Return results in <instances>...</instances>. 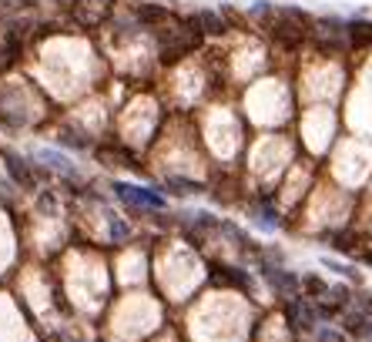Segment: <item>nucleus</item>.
Here are the masks:
<instances>
[{
  "mask_svg": "<svg viewBox=\"0 0 372 342\" xmlns=\"http://www.w3.org/2000/svg\"><path fill=\"white\" fill-rule=\"evenodd\" d=\"M322 265L329 268V272H339L342 279H349V282H355V286L362 282V275H359V272H355L352 265H346V262H335V259H322Z\"/></svg>",
  "mask_w": 372,
  "mask_h": 342,
  "instance_id": "16",
  "label": "nucleus"
},
{
  "mask_svg": "<svg viewBox=\"0 0 372 342\" xmlns=\"http://www.w3.org/2000/svg\"><path fill=\"white\" fill-rule=\"evenodd\" d=\"M316 342H349V336L342 329H332V325H319L316 332Z\"/></svg>",
  "mask_w": 372,
  "mask_h": 342,
  "instance_id": "17",
  "label": "nucleus"
},
{
  "mask_svg": "<svg viewBox=\"0 0 372 342\" xmlns=\"http://www.w3.org/2000/svg\"><path fill=\"white\" fill-rule=\"evenodd\" d=\"M352 306H355V312H362V316L372 319V292H359V295L352 299Z\"/></svg>",
  "mask_w": 372,
  "mask_h": 342,
  "instance_id": "18",
  "label": "nucleus"
},
{
  "mask_svg": "<svg viewBox=\"0 0 372 342\" xmlns=\"http://www.w3.org/2000/svg\"><path fill=\"white\" fill-rule=\"evenodd\" d=\"M111 14H114V0H74V3H71L74 24L87 27V30L104 27L107 21H111Z\"/></svg>",
  "mask_w": 372,
  "mask_h": 342,
  "instance_id": "5",
  "label": "nucleus"
},
{
  "mask_svg": "<svg viewBox=\"0 0 372 342\" xmlns=\"http://www.w3.org/2000/svg\"><path fill=\"white\" fill-rule=\"evenodd\" d=\"M165 188H172L174 195H198V191H205V184H201V182H192V178H178V175H172V178L165 182Z\"/></svg>",
  "mask_w": 372,
  "mask_h": 342,
  "instance_id": "15",
  "label": "nucleus"
},
{
  "mask_svg": "<svg viewBox=\"0 0 372 342\" xmlns=\"http://www.w3.org/2000/svg\"><path fill=\"white\" fill-rule=\"evenodd\" d=\"M269 27H272V37L278 41V44H285V47H298V44H302V41L316 30V21H312L305 10L282 7Z\"/></svg>",
  "mask_w": 372,
  "mask_h": 342,
  "instance_id": "1",
  "label": "nucleus"
},
{
  "mask_svg": "<svg viewBox=\"0 0 372 342\" xmlns=\"http://www.w3.org/2000/svg\"><path fill=\"white\" fill-rule=\"evenodd\" d=\"M285 322H289L292 336H316L322 325V316H319L312 299L296 295V299H285Z\"/></svg>",
  "mask_w": 372,
  "mask_h": 342,
  "instance_id": "3",
  "label": "nucleus"
},
{
  "mask_svg": "<svg viewBox=\"0 0 372 342\" xmlns=\"http://www.w3.org/2000/svg\"><path fill=\"white\" fill-rule=\"evenodd\" d=\"M3 164H7V175H10L14 182L21 184V188H27V191H30V188L37 184V178H34V171L27 168V161L21 158V155H14V151H7V155H3Z\"/></svg>",
  "mask_w": 372,
  "mask_h": 342,
  "instance_id": "8",
  "label": "nucleus"
},
{
  "mask_svg": "<svg viewBox=\"0 0 372 342\" xmlns=\"http://www.w3.org/2000/svg\"><path fill=\"white\" fill-rule=\"evenodd\" d=\"M366 322H369V316H362V312H342V332H346L349 339H352V336H355V339H362Z\"/></svg>",
  "mask_w": 372,
  "mask_h": 342,
  "instance_id": "13",
  "label": "nucleus"
},
{
  "mask_svg": "<svg viewBox=\"0 0 372 342\" xmlns=\"http://www.w3.org/2000/svg\"><path fill=\"white\" fill-rule=\"evenodd\" d=\"M362 262H366V265H372V255H362Z\"/></svg>",
  "mask_w": 372,
  "mask_h": 342,
  "instance_id": "21",
  "label": "nucleus"
},
{
  "mask_svg": "<svg viewBox=\"0 0 372 342\" xmlns=\"http://www.w3.org/2000/svg\"><path fill=\"white\" fill-rule=\"evenodd\" d=\"M57 141H61V145H68V148H74V151H87V148H91V138H84L77 128H61Z\"/></svg>",
  "mask_w": 372,
  "mask_h": 342,
  "instance_id": "14",
  "label": "nucleus"
},
{
  "mask_svg": "<svg viewBox=\"0 0 372 342\" xmlns=\"http://www.w3.org/2000/svg\"><path fill=\"white\" fill-rule=\"evenodd\" d=\"M188 24H195L205 37H222L225 30H228L225 17L222 14H215V10H198L195 17H188Z\"/></svg>",
  "mask_w": 372,
  "mask_h": 342,
  "instance_id": "9",
  "label": "nucleus"
},
{
  "mask_svg": "<svg viewBox=\"0 0 372 342\" xmlns=\"http://www.w3.org/2000/svg\"><path fill=\"white\" fill-rule=\"evenodd\" d=\"M107 232H111V238H114V242H124V238L131 235V228L124 225L121 218H111V222H107Z\"/></svg>",
  "mask_w": 372,
  "mask_h": 342,
  "instance_id": "19",
  "label": "nucleus"
},
{
  "mask_svg": "<svg viewBox=\"0 0 372 342\" xmlns=\"http://www.w3.org/2000/svg\"><path fill=\"white\" fill-rule=\"evenodd\" d=\"M346 37L352 47H372V21H352Z\"/></svg>",
  "mask_w": 372,
  "mask_h": 342,
  "instance_id": "11",
  "label": "nucleus"
},
{
  "mask_svg": "<svg viewBox=\"0 0 372 342\" xmlns=\"http://www.w3.org/2000/svg\"><path fill=\"white\" fill-rule=\"evenodd\" d=\"M362 339H369V342H372V319L366 322V332H362Z\"/></svg>",
  "mask_w": 372,
  "mask_h": 342,
  "instance_id": "20",
  "label": "nucleus"
},
{
  "mask_svg": "<svg viewBox=\"0 0 372 342\" xmlns=\"http://www.w3.org/2000/svg\"><path fill=\"white\" fill-rule=\"evenodd\" d=\"M258 268H262V279L269 282V289H272L275 295H282V299H296V295H302V279H298L296 272H289L285 265L269 262V259H258Z\"/></svg>",
  "mask_w": 372,
  "mask_h": 342,
  "instance_id": "4",
  "label": "nucleus"
},
{
  "mask_svg": "<svg viewBox=\"0 0 372 342\" xmlns=\"http://www.w3.org/2000/svg\"><path fill=\"white\" fill-rule=\"evenodd\" d=\"M37 158L48 161L50 168H54V171H61V175H68V178H77V168H74V164H71L68 158H64V155H57V151H48V148H44V151H41Z\"/></svg>",
  "mask_w": 372,
  "mask_h": 342,
  "instance_id": "12",
  "label": "nucleus"
},
{
  "mask_svg": "<svg viewBox=\"0 0 372 342\" xmlns=\"http://www.w3.org/2000/svg\"><path fill=\"white\" fill-rule=\"evenodd\" d=\"M208 279L218 289H238V292H245V295L255 292V282H251V275H248L245 268H235V265H228V262L208 265Z\"/></svg>",
  "mask_w": 372,
  "mask_h": 342,
  "instance_id": "6",
  "label": "nucleus"
},
{
  "mask_svg": "<svg viewBox=\"0 0 372 342\" xmlns=\"http://www.w3.org/2000/svg\"><path fill=\"white\" fill-rule=\"evenodd\" d=\"M201 37H205V34H201L195 24L172 27V30L161 37V44H158V61H161V64H178L181 57H188V54L198 47Z\"/></svg>",
  "mask_w": 372,
  "mask_h": 342,
  "instance_id": "2",
  "label": "nucleus"
},
{
  "mask_svg": "<svg viewBox=\"0 0 372 342\" xmlns=\"http://www.w3.org/2000/svg\"><path fill=\"white\" fill-rule=\"evenodd\" d=\"M114 195L121 198L124 205H131V209H145V211L165 209V198H161V195H158L154 188H141V184L114 182Z\"/></svg>",
  "mask_w": 372,
  "mask_h": 342,
  "instance_id": "7",
  "label": "nucleus"
},
{
  "mask_svg": "<svg viewBox=\"0 0 372 342\" xmlns=\"http://www.w3.org/2000/svg\"><path fill=\"white\" fill-rule=\"evenodd\" d=\"M134 17L141 21V24H165V21H172V14H168V7H161V3H138L134 7Z\"/></svg>",
  "mask_w": 372,
  "mask_h": 342,
  "instance_id": "10",
  "label": "nucleus"
}]
</instances>
